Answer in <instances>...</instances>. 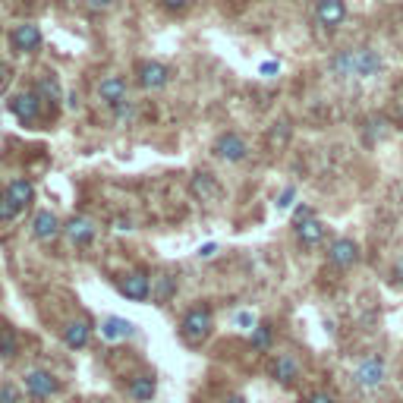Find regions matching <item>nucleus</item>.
<instances>
[{
  "mask_svg": "<svg viewBox=\"0 0 403 403\" xmlns=\"http://www.w3.org/2000/svg\"><path fill=\"white\" fill-rule=\"evenodd\" d=\"M89 337H92V325L85 318L69 321L67 328H63V343H67L69 350H83L85 343H89Z\"/></svg>",
  "mask_w": 403,
  "mask_h": 403,
  "instance_id": "18",
  "label": "nucleus"
},
{
  "mask_svg": "<svg viewBox=\"0 0 403 403\" xmlns=\"http://www.w3.org/2000/svg\"><path fill=\"white\" fill-rule=\"evenodd\" d=\"M189 189H192V196L202 198V202H212V198H218V183H214L212 173H196Z\"/></svg>",
  "mask_w": 403,
  "mask_h": 403,
  "instance_id": "20",
  "label": "nucleus"
},
{
  "mask_svg": "<svg viewBox=\"0 0 403 403\" xmlns=\"http://www.w3.org/2000/svg\"><path fill=\"white\" fill-rule=\"evenodd\" d=\"M315 19H318V26L334 32V28H341V22L347 19V3H343V0H318V3H315Z\"/></svg>",
  "mask_w": 403,
  "mask_h": 403,
  "instance_id": "5",
  "label": "nucleus"
},
{
  "mask_svg": "<svg viewBox=\"0 0 403 403\" xmlns=\"http://www.w3.org/2000/svg\"><path fill=\"white\" fill-rule=\"evenodd\" d=\"M10 110H13L16 120H22V123H35L38 120V110H42V98L35 95V92H22V95H16L10 101Z\"/></svg>",
  "mask_w": 403,
  "mask_h": 403,
  "instance_id": "9",
  "label": "nucleus"
},
{
  "mask_svg": "<svg viewBox=\"0 0 403 403\" xmlns=\"http://www.w3.org/2000/svg\"><path fill=\"white\" fill-rule=\"evenodd\" d=\"M167 83H171V69L164 63H157V60L139 63V85L142 89H164Z\"/></svg>",
  "mask_w": 403,
  "mask_h": 403,
  "instance_id": "8",
  "label": "nucleus"
},
{
  "mask_svg": "<svg viewBox=\"0 0 403 403\" xmlns=\"http://www.w3.org/2000/svg\"><path fill=\"white\" fill-rule=\"evenodd\" d=\"M164 7L167 10H186L189 7V0H164Z\"/></svg>",
  "mask_w": 403,
  "mask_h": 403,
  "instance_id": "32",
  "label": "nucleus"
},
{
  "mask_svg": "<svg viewBox=\"0 0 403 403\" xmlns=\"http://www.w3.org/2000/svg\"><path fill=\"white\" fill-rule=\"evenodd\" d=\"M60 221H57V214L54 212H38L35 214V221H32V233L38 239H42V243H51V239H57L60 237Z\"/></svg>",
  "mask_w": 403,
  "mask_h": 403,
  "instance_id": "13",
  "label": "nucleus"
},
{
  "mask_svg": "<svg viewBox=\"0 0 403 403\" xmlns=\"http://www.w3.org/2000/svg\"><path fill=\"white\" fill-rule=\"evenodd\" d=\"M328 261L334 268H341V271H347V268H353L359 261V246H356L353 239H337L328 252Z\"/></svg>",
  "mask_w": 403,
  "mask_h": 403,
  "instance_id": "11",
  "label": "nucleus"
},
{
  "mask_svg": "<svg viewBox=\"0 0 403 403\" xmlns=\"http://www.w3.org/2000/svg\"><path fill=\"white\" fill-rule=\"evenodd\" d=\"M284 136H287V126L280 123V130H274V132H271V142H284Z\"/></svg>",
  "mask_w": 403,
  "mask_h": 403,
  "instance_id": "36",
  "label": "nucleus"
},
{
  "mask_svg": "<svg viewBox=\"0 0 403 403\" xmlns=\"http://www.w3.org/2000/svg\"><path fill=\"white\" fill-rule=\"evenodd\" d=\"M0 403H22V394L13 384H0Z\"/></svg>",
  "mask_w": 403,
  "mask_h": 403,
  "instance_id": "27",
  "label": "nucleus"
},
{
  "mask_svg": "<svg viewBox=\"0 0 403 403\" xmlns=\"http://www.w3.org/2000/svg\"><path fill=\"white\" fill-rule=\"evenodd\" d=\"M293 198H296V189H293V186H290V189H284V192H280L277 208H290V205H293Z\"/></svg>",
  "mask_w": 403,
  "mask_h": 403,
  "instance_id": "28",
  "label": "nucleus"
},
{
  "mask_svg": "<svg viewBox=\"0 0 403 403\" xmlns=\"http://www.w3.org/2000/svg\"><path fill=\"white\" fill-rule=\"evenodd\" d=\"M57 391H60V381H57L51 372H44V369L26 372V394L32 397V400H48Z\"/></svg>",
  "mask_w": 403,
  "mask_h": 403,
  "instance_id": "4",
  "label": "nucleus"
},
{
  "mask_svg": "<svg viewBox=\"0 0 403 403\" xmlns=\"http://www.w3.org/2000/svg\"><path fill=\"white\" fill-rule=\"evenodd\" d=\"M114 110H117V120H120V123H123L126 117H130V114H132V104H130V101H123V104H117V108H114Z\"/></svg>",
  "mask_w": 403,
  "mask_h": 403,
  "instance_id": "29",
  "label": "nucleus"
},
{
  "mask_svg": "<svg viewBox=\"0 0 403 403\" xmlns=\"http://www.w3.org/2000/svg\"><path fill=\"white\" fill-rule=\"evenodd\" d=\"M224 403H246V400H243V397H239V394H233V397H227Z\"/></svg>",
  "mask_w": 403,
  "mask_h": 403,
  "instance_id": "38",
  "label": "nucleus"
},
{
  "mask_svg": "<svg viewBox=\"0 0 403 403\" xmlns=\"http://www.w3.org/2000/svg\"><path fill=\"white\" fill-rule=\"evenodd\" d=\"M381 73V57L372 48H353V76L356 79H372Z\"/></svg>",
  "mask_w": 403,
  "mask_h": 403,
  "instance_id": "7",
  "label": "nucleus"
},
{
  "mask_svg": "<svg viewBox=\"0 0 403 403\" xmlns=\"http://www.w3.org/2000/svg\"><path fill=\"white\" fill-rule=\"evenodd\" d=\"M19 353V334L10 325H0V356L3 359H16Z\"/></svg>",
  "mask_w": 403,
  "mask_h": 403,
  "instance_id": "23",
  "label": "nucleus"
},
{
  "mask_svg": "<svg viewBox=\"0 0 403 403\" xmlns=\"http://www.w3.org/2000/svg\"><path fill=\"white\" fill-rule=\"evenodd\" d=\"M296 239H300L306 249L318 246L321 239H325V224L315 218H306V221H296Z\"/></svg>",
  "mask_w": 403,
  "mask_h": 403,
  "instance_id": "17",
  "label": "nucleus"
},
{
  "mask_svg": "<svg viewBox=\"0 0 403 403\" xmlns=\"http://www.w3.org/2000/svg\"><path fill=\"white\" fill-rule=\"evenodd\" d=\"M237 325H239V328H255V318L249 312H239L237 315Z\"/></svg>",
  "mask_w": 403,
  "mask_h": 403,
  "instance_id": "30",
  "label": "nucleus"
},
{
  "mask_svg": "<svg viewBox=\"0 0 403 403\" xmlns=\"http://www.w3.org/2000/svg\"><path fill=\"white\" fill-rule=\"evenodd\" d=\"M132 331H136V325L126 318H117V315H110V318L101 321V337H108V341H123V337H132Z\"/></svg>",
  "mask_w": 403,
  "mask_h": 403,
  "instance_id": "19",
  "label": "nucleus"
},
{
  "mask_svg": "<svg viewBox=\"0 0 403 403\" xmlns=\"http://www.w3.org/2000/svg\"><path fill=\"white\" fill-rule=\"evenodd\" d=\"M246 142L237 136V132H224V136L214 142V155L224 157V161H243L246 157Z\"/></svg>",
  "mask_w": 403,
  "mask_h": 403,
  "instance_id": "12",
  "label": "nucleus"
},
{
  "mask_svg": "<svg viewBox=\"0 0 403 403\" xmlns=\"http://www.w3.org/2000/svg\"><path fill=\"white\" fill-rule=\"evenodd\" d=\"M302 403H337V400L331 394H312V397H306Z\"/></svg>",
  "mask_w": 403,
  "mask_h": 403,
  "instance_id": "31",
  "label": "nucleus"
},
{
  "mask_svg": "<svg viewBox=\"0 0 403 403\" xmlns=\"http://www.w3.org/2000/svg\"><path fill=\"white\" fill-rule=\"evenodd\" d=\"M98 95H101V101L108 104V108H117V104L126 101V83L120 76H108V79H101V85H98Z\"/></svg>",
  "mask_w": 403,
  "mask_h": 403,
  "instance_id": "14",
  "label": "nucleus"
},
{
  "mask_svg": "<svg viewBox=\"0 0 403 403\" xmlns=\"http://www.w3.org/2000/svg\"><path fill=\"white\" fill-rule=\"evenodd\" d=\"M63 233L73 239L76 246H89L92 239H95V224H92L89 218H73L63 224Z\"/></svg>",
  "mask_w": 403,
  "mask_h": 403,
  "instance_id": "15",
  "label": "nucleus"
},
{
  "mask_svg": "<svg viewBox=\"0 0 403 403\" xmlns=\"http://www.w3.org/2000/svg\"><path fill=\"white\" fill-rule=\"evenodd\" d=\"M85 3H89V10H108L114 0H85Z\"/></svg>",
  "mask_w": 403,
  "mask_h": 403,
  "instance_id": "33",
  "label": "nucleus"
},
{
  "mask_svg": "<svg viewBox=\"0 0 403 403\" xmlns=\"http://www.w3.org/2000/svg\"><path fill=\"white\" fill-rule=\"evenodd\" d=\"M126 394H130L132 400H139V403L151 400V397H155V378H151V375H136L130 384H126Z\"/></svg>",
  "mask_w": 403,
  "mask_h": 403,
  "instance_id": "21",
  "label": "nucleus"
},
{
  "mask_svg": "<svg viewBox=\"0 0 403 403\" xmlns=\"http://www.w3.org/2000/svg\"><path fill=\"white\" fill-rule=\"evenodd\" d=\"M331 73H334L337 79H350V76H353V48L331 57Z\"/></svg>",
  "mask_w": 403,
  "mask_h": 403,
  "instance_id": "24",
  "label": "nucleus"
},
{
  "mask_svg": "<svg viewBox=\"0 0 403 403\" xmlns=\"http://www.w3.org/2000/svg\"><path fill=\"white\" fill-rule=\"evenodd\" d=\"M3 73H7V69H3V63H0V83H3Z\"/></svg>",
  "mask_w": 403,
  "mask_h": 403,
  "instance_id": "40",
  "label": "nucleus"
},
{
  "mask_svg": "<svg viewBox=\"0 0 403 403\" xmlns=\"http://www.w3.org/2000/svg\"><path fill=\"white\" fill-rule=\"evenodd\" d=\"M397 126H400V130H403V110H400V114H397Z\"/></svg>",
  "mask_w": 403,
  "mask_h": 403,
  "instance_id": "39",
  "label": "nucleus"
},
{
  "mask_svg": "<svg viewBox=\"0 0 403 403\" xmlns=\"http://www.w3.org/2000/svg\"><path fill=\"white\" fill-rule=\"evenodd\" d=\"M359 391H378L384 384V359L381 356H366L353 372Z\"/></svg>",
  "mask_w": 403,
  "mask_h": 403,
  "instance_id": "3",
  "label": "nucleus"
},
{
  "mask_svg": "<svg viewBox=\"0 0 403 403\" xmlns=\"http://www.w3.org/2000/svg\"><path fill=\"white\" fill-rule=\"evenodd\" d=\"M117 287H120V293H123L126 300L142 302V300H148V293H151V280L145 271H132V274H126V277H120Z\"/></svg>",
  "mask_w": 403,
  "mask_h": 403,
  "instance_id": "6",
  "label": "nucleus"
},
{
  "mask_svg": "<svg viewBox=\"0 0 403 403\" xmlns=\"http://www.w3.org/2000/svg\"><path fill=\"white\" fill-rule=\"evenodd\" d=\"M35 95L42 98L44 104H51V108H54V104L60 101V83H57L54 76H42V79H38V85H35Z\"/></svg>",
  "mask_w": 403,
  "mask_h": 403,
  "instance_id": "22",
  "label": "nucleus"
},
{
  "mask_svg": "<svg viewBox=\"0 0 403 403\" xmlns=\"http://www.w3.org/2000/svg\"><path fill=\"white\" fill-rule=\"evenodd\" d=\"M32 183L28 180H13L7 186V192L0 196V221H13L22 208L28 205V198H32Z\"/></svg>",
  "mask_w": 403,
  "mask_h": 403,
  "instance_id": "1",
  "label": "nucleus"
},
{
  "mask_svg": "<svg viewBox=\"0 0 403 403\" xmlns=\"http://www.w3.org/2000/svg\"><path fill=\"white\" fill-rule=\"evenodd\" d=\"M271 325H268V321H265V325H255V328H252V350H268V347H271Z\"/></svg>",
  "mask_w": 403,
  "mask_h": 403,
  "instance_id": "25",
  "label": "nucleus"
},
{
  "mask_svg": "<svg viewBox=\"0 0 403 403\" xmlns=\"http://www.w3.org/2000/svg\"><path fill=\"white\" fill-rule=\"evenodd\" d=\"M212 331V312L208 309H192L183 315V325H180V334L186 343H202Z\"/></svg>",
  "mask_w": 403,
  "mask_h": 403,
  "instance_id": "2",
  "label": "nucleus"
},
{
  "mask_svg": "<svg viewBox=\"0 0 403 403\" xmlns=\"http://www.w3.org/2000/svg\"><path fill=\"white\" fill-rule=\"evenodd\" d=\"M214 252H218V246H214V243H208V246H202V249H198V255H202V259H212Z\"/></svg>",
  "mask_w": 403,
  "mask_h": 403,
  "instance_id": "35",
  "label": "nucleus"
},
{
  "mask_svg": "<svg viewBox=\"0 0 403 403\" xmlns=\"http://www.w3.org/2000/svg\"><path fill=\"white\" fill-rule=\"evenodd\" d=\"M271 378L277 384H284V388H290V384L300 378V362H296V356L280 353L277 359L271 362Z\"/></svg>",
  "mask_w": 403,
  "mask_h": 403,
  "instance_id": "10",
  "label": "nucleus"
},
{
  "mask_svg": "<svg viewBox=\"0 0 403 403\" xmlns=\"http://www.w3.org/2000/svg\"><path fill=\"white\" fill-rule=\"evenodd\" d=\"M10 44H13V51H35L38 44H42V32H38V26H16L13 35H10Z\"/></svg>",
  "mask_w": 403,
  "mask_h": 403,
  "instance_id": "16",
  "label": "nucleus"
},
{
  "mask_svg": "<svg viewBox=\"0 0 403 403\" xmlns=\"http://www.w3.org/2000/svg\"><path fill=\"white\" fill-rule=\"evenodd\" d=\"M277 63H274V60H268V63H261V76H274V73H277Z\"/></svg>",
  "mask_w": 403,
  "mask_h": 403,
  "instance_id": "34",
  "label": "nucleus"
},
{
  "mask_svg": "<svg viewBox=\"0 0 403 403\" xmlns=\"http://www.w3.org/2000/svg\"><path fill=\"white\" fill-rule=\"evenodd\" d=\"M394 277H397V280H400V284H403V255H400V259L394 261Z\"/></svg>",
  "mask_w": 403,
  "mask_h": 403,
  "instance_id": "37",
  "label": "nucleus"
},
{
  "mask_svg": "<svg viewBox=\"0 0 403 403\" xmlns=\"http://www.w3.org/2000/svg\"><path fill=\"white\" fill-rule=\"evenodd\" d=\"M171 293H173V277H157V290H155V300L157 302H167L171 300Z\"/></svg>",
  "mask_w": 403,
  "mask_h": 403,
  "instance_id": "26",
  "label": "nucleus"
}]
</instances>
